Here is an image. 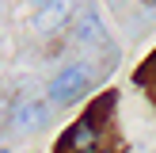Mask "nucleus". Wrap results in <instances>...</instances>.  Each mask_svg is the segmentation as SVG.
Masks as SVG:
<instances>
[{
  "label": "nucleus",
  "instance_id": "6",
  "mask_svg": "<svg viewBox=\"0 0 156 153\" xmlns=\"http://www.w3.org/2000/svg\"><path fill=\"white\" fill-rule=\"evenodd\" d=\"M137 84H156V54H152V61H149V65H141V69H137Z\"/></svg>",
  "mask_w": 156,
  "mask_h": 153
},
{
  "label": "nucleus",
  "instance_id": "1",
  "mask_svg": "<svg viewBox=\"0 0 156 153\" xmlns=\"http://www.w3.org/2000/svg\"><path fill=\"white\" fill-rule=\"evenodd\" d=\"M91 88V69L88 65H65L57 76L50 80V103L57 107H69Z\"/></svg>",
  "mask_w": 156,
  "mask_h": 153
},
{
  "label": "nucleus",
  "instance_id": "7",
  "mask_svg": "<svg viewBox=\"0 0 156 153\" xmlns=\"http://www.w3.org/2000/svg\"><path fill=\"white\" fill-rule=\"evenodd\" d=\"M145 4H152V8H156V0H145Z\"/></svg>",
  "mask_w": 156,
  "mask_h": 153
},
{
  "label": "nucleus",
  "instance_id": "2",
  "mask_svg": "<svg viewBox=\"0 0 156 153\" xmlns=\"http://www.w3.org/2000/svg\"><path fill=\"white\" fill-rule=\"evenodd\" d=\"M73 12H76V0H46L34 12V31L38 35H57L65 23H73Z\"/></svg>",
  "mask_w": 156,
  "mask_h": 153
},
{
  "label": "nucleus",
  "instance_id": "4",
  "mask_svg": "<svg viewBox=\"0 0 156 153\" xmlns=\"http://www.w3.org/2000/svg\"><path fill=\"white\" fill-rule=\"evenodd\" d=\"M73 38L80 46H103L107 42V27H103V19H99L95 8H84L80 12V19L73 23Z\"/></svg>",
  "mask_w": 156,
  "mask_h": 153
},
{
  "label": "nucleus",
  "instance_id": "8",
  "mask_svg": "<svg viewBox=\"0 0 156 153\" xmlns=\"http://www.w3.org/2000/svg\"><path fill=\"white\" fill-rule=\"evenodd\" d=\"M38 4H46V0H38Z\"/></svg>",
  "mask_w": 156,
  "mask_h": 153
},
{
  "label": "nucleus",
  "instance_id": "9",
  "mask_svg": "<svg viewBox=\"0 0 156 153\" xmlns=\"http://www.w3.org/2000/svg\"><path fill=\"white\" fill-rule=\"evenodd\" d=\"M0 153H8V149H0Z\"/></svg>",
  "mask_w": 156,
  "mask_h": 153
},
{
  "label": "nucleus",
  "instance_id": "5",
  "mask_svg": "<svg viewBox=\"0 0 156 153\" xmlns=\"http://www.w3.org/2000/svg\"><path fill=\"white\" fill-rule=\"evenodd\" d=\"M91 145H95V122L91 119L73 122L61 138V149H69V153H91Z\"/></svg>",
  "mask_w": 156,
  "mask_h": 153
},
{
  "label": "nucleus",
  "instance_id": "3",
  "mask_svg": "<svg viewBox=\"0 0 156 153\" xmlns=\"http://www.w3.org/2000/svg\"><path fill=\"white\" fill-rule=\"evenodd\" d=\"M46 122H50V103H42V99H27V103H19L12 111V130L15 134H34Z\"/></svg>",
  "mask_w": 156,
  "mask_h": 153
}]
</instances>
